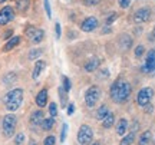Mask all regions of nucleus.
<instances>
[{
    "mask_svg": "<svg viewBox=\"0 0 155 145\" xmlns=\"http://www.w3.org/2000/svg\"><path fill=\"white\" fill-rule=\"evenodd\" d=\"M5 2H7V0H0V3H5Z\"/></svg>",
    "mask_w": 155,
    "mask_h": 145,
    "instance_id": "43",
    "label": "nucleus"
},
{
    "mask_svg": "<svg viewBox=\"0 0 155 145\" xmlns=\"http://www.w3.org/2000/svg\"><path fill=\"white\" fill-rule=\"evenodd\" d=\"M55 32H56V39H61V35H62L61 23H56L55 25Z\"/></svg>",
    "mask_w": 155,
    "mask_h": 145,
    "instance_id": "38",
    "label": "nucleus"
},
{
    "mask_svg": "<svg viewBox=\"0 0 155 145\" xmlns=\"http://www.w3.org/2000/svg\"><path fill=\"white\" fill-rule=\"evenodd\" d=\"M142 71L150 73L155 72V49H151L147 53V61H145V65L142 66Z\"/></svg>",
    "mask_w": 155,
    "mask_h": 145,
    "instance_id": "10",
    "label": "nucleus"
},
{
    "mask_svg": "<svg viewBox=\"0 0 155 145\" xmlns=\"http://www.w3.org/2000/svg\"><path fill=\"white\" fill-rule=\"evenodd\" d=\"M43 53V50L42 49H33L30 50V53H29V59H32V61H35V59H38L39 56Z\"/></svg>",
    "mask_w": 155,
    "mask_h": 145,
    "instance_id": "26",
    "label": "nucleus"
},
{
    "mask_svg": "<svg viewBox=\"0 0 155 145\" xmlns=\"http://www.w3.org/2000/svg\"><path fill=\"white\" fill-rule=\"evenodd\" d=\"M99 98H101V89L98 86H91L86 91V94H85V102H86V105L89 108H94L96 105V102L99 101Z\"/></svg>",
    "mask_w": 155,
    "mask_h": 145,
    "instance_id": "5",
    "label": "nucleus"
},
{
    "mask_svg": "<svg viewBox=\"0 0 155 145\" xmlns=\"http://www.w3.org/2000/svg\"><path fill=\"white\" fill-rule=\"evenodd\" d=\"M49 112H50V117H53V118L58 115V106H56L55 102H52L49 105Z\"/></svg>",
    "mask_w": 155,
    "mask_h": 145,
    "instance_id": "30",
    "label": "nucleus"
},
{
    "mask_svg": "<svg viewBox=\"0 0 155 145\" xmlns=\"http://www.w3.org/2000/svg\"><path fill=\"white\" fill-rule=\"evenodd\" d=\"M10 36H12V30H7V32H5V33H3V39L9 40V38H10Z\"/></svg>",
    "mask_w": 155,
    "mask_h": 145,
    "instance_id": "41",
    "label": "nucleus"
},
{
    "mask_svg": "<svg viewBox=\"0 0 155 145\" xmlns=\"http://www.w3.org/2000/svg\"><path fill=\"white\" fill-rule=\"evenodd\" d=\"M23 102V89L17 88L10 92H7V95L5 96V104L7 111H17Z\"/></svg>",
    "mask_w": 155,
    "mask_h": 145,
    "instance_id": "2",
    "label": "nucleus"
},
{
    "mask_svg": "<svg viewBox=\"0 0 155 145\" xmlns=\"http://www.w3.org/2000/svg\"><path fill=\"white\" fill-rule=\"evenodd\" d=\"M66 91L63 89V88H59V96H61V102H62V106L65 108L66 105V101H68V96H66Z\"/></svg>",
    "mask_w": 155,
    "mask_h": 145,
    "instance_id": "27",
    "label": "nucleus"
},
{
    "mask_svg": "<svg viewBox=\"0 0 155 145\" xmlns=\"http://www.w3.org/2000/svg\"><path fill=\"white\" fill-rule=\"evenodd\" d=\"M17 124V118L15 115H6L3 118V122H2V127H3V132H5L6 137H12L15 134V128H16Z\"/></svg>",
    "mask_w": 155,
    "mask_h": 145,
    "instance_id": "4",
    "label": "nucleus"
},
{
    "mask_svg": "<svg viewBox=\"0 0 155 145\" xmlns=\"http://www.w3.org/2000/svg\"><path fill=\"white\" fill-rule=\"evenodd\" d=\"M132 45V39L129 35H121L119 36V46L122 50H128Z\"/></svg>",
    "mask_w": 155,
    "mask_h": 145,
    "instance_id": "13",
    "label": "nucleus"
},
{
    "mask_svg": "<svg viewBox=\"0 0 155 145\" xmlns=\"http://www.w3.org/2000/svg\"><path fill=\"white\" fill-rule=\"evenodd\" d=\"M127 129H128V121L125 118H122L121 121L118 122V125H116V132H118V135H124L127 132Z\"/></svg>",
    "mask_w": 155,
    "mask_h": 145,
    "instance_id": "18",
    "label": "nucleus"
},
{
    "mask_svg": "<svg viewBox=\"0 0 155 145\" xmlns=\"http://www.w3.org/2000/svg\"><path fill=\"white\" fill-rule=\"evenodd\" d=\"M151 17V10L148 7H141L134 13V22L135 23H144L148 22Z\"/></svg>",
    "mask_w": 155,
    "mask_h": 145,
    "instance_id": "9",
    "label": "nucleus"
},
{
    "mask_svg": "<svg viewBox=\"0 0 155 145\" xmlns=\"http://www.w3.org/2000/svg\"><path fill=\"white\" fill-rule=\"evenodd\" d=\"M131 95V85L127 81L118 79L111 86V98L116 104H122L129 98Z\"/></svg>",
    "mask_w": 155,
    "mask_h": 145,
    "instance_id": "1",
    "label": "nucleus"
},
{
    "mask_svg": "<svg viewBox=\"0 0 155 145\" xmlns=\"http://www.w3.org/2000/svg\"><path fill=\"white\" fill-rule=\"evenodd\" d=\"M66 135H68V125L66 124H63V127H62V132H61V142H65Z\"/></svg>",
    "mask_w": 155,
    "mask_h": 145,
    "instance_id": "31",
    "label": "nucleus"
},
{
    "mask_svg": "<svg viewBox=\"0 0 155 145\" xmlns=\"http://www.w3.org/2000/svg\"><path fill=\"white\" fill-rule=\"evenodd\" d=\"M46 102H48V91L42 89L38 94V96H36V105H38L39 108H43V106L46 105Z\"/></svg>",
    "mask_w": 155,
    "mask_h": 145,
    "instance_id": "15",
    "label": "nucleus"
},
{
    "mask_svg": "<svg viewBox=\"0 0 155 145\" xmlns=\"http://www.w3.org/2000/svg\"><path fill=\"white\" fill-rule=\"evenodd\" d=\"M118 5L121 9H128L131 6V0H118Z\"/></svg>",
    "mask_w": 155,
    "mask_h": 145,
    "instance_id": "33",
    "label": "nucleus"
},
{
    "mask_svg": "<svg viewBox=\"0 0 155 145\" xmlns=\"http://www.w3.org/2000/svg\"><path fill=\"white\" fill-rule=\"evenodd\" d=\"M99 63H101V61L98 58H92V59H89V61L83 65V69H85L86 72H94L95 69L99 66Z\"/></svg>",
    "mask_w": 155,
    "mask_h": 145,
    "instance_id": "14",
    "label": "nucleus"
},
{
    "mask_svg": "<svg viewBox=\"0 0 155 145\" xmlns=\"http://www.w3.org/2000/svg\"><path fill=\"white\" fill-rule=\"evenodd\" d=\"M23 141H25V134H17L16 135V138H15V144L16 145H20V144H23Z\"/></svg>",
    "mask_w": 155,
    "mask_h": 145,
    "instance_id": "35",
    "label": "nucleus"
},
{
    "mask_svg": "<svg viewBox=\"0 0 155 145\" xmlns=\"http://www.w3.org/2000/svg\"><path fill=\"white\" fill-rule=\"evenodd\" d=\"M45 10H46V15H48V17H52V10H50L49 0H45Z\"/></svg>",
    "mask_w": 155,
    "mask_h": 145,
    "instance_id": "37",
    "label": "nucleus"
},
{
    "mask_svg": "<svg viewBox=\"0 0 155 145\" xmlns=\"http://www.w3.org/2000/svg\"><path fill=\"white\" fill-rule=\"evenodd\" d=\"M73 112H75V105H73V104H69V105H68V114L72 115Z\"/></svg>",
    "mask_w": 155,
    "mask_h": 145,
    "instance_id": "39",
    "label": "nucleus"
},
{
    "mask_svg": "<svg viewBox=\"0 0 155 145\" xmlns=\"http://www.w3.org/2000/svg\"><path fill=\"white\" fill-rule=\"evenodd\" d=\"M94 140V131L89 125H81L79 132H78V141L81 145H88Z\"/></svg>",
    "mask_w": 155,
    "mask_h": 145,
    "instance_id": "3",
    "label": "nucleus"
},
{
    "mask_svg": "<svg viewBox=\"0 0 155 145\" xmlns=\"http://www.w3.org/2000/svg\"><path fill=\"white\" fill-rule=\"evenodd\" d=\"M15 81H16V75H15L13 72H10V73H7L5 78H3V81H2V82H3V85H5V86H10V85L15 84Z\"/></svg>",
    "mask_w": 155,
    "mask_h": 145,
    "instance_id": "24",
    "label": "nucleus"
},
{
    "mask_svg": "<svg viewBox=\"0 0 155 145\" xmlns=\"http://www.w3.org/2000/svg\"><path fill=\"white\" fill-rule=\"evenodd\" d=\"M135 140V132H131V134H128L127 137H124L122 141L119 142V145H131Z\"/></svg>",
    "mask_w": 155,
    "mask_h": 145,
    "instance_id": "25",
    "label": "nucleus"
},
{
    "mask_svg": "<svg viewBox=\"0 0 155 145\" xmlns=\"http://www.w3.org/2000/svg\"><path fill=\"white\" fill-rule=\"evenodd\" d=\"M151 138H152L151 131H145L144 134L139 137V145H148L151 142Z\"/></svg>",
    "mask_w": 155,
    "mask_h": 145,
    "instance_id": "22",
    "label": "nucleus"
},
{
    "mask_svg": "<svg viewBox=\"0 0 155 145\" xmlns=\"http://www.w3.org/2000/svg\"><path fill=\"white\" fill-rule=\"evenodd\" d=\"M55 142H56L55 137H53V135H49V137H46V138H45L43 145H55Z\"/></svg>",
    "mask_w": 155,
    "mask_h": 145,
    "instance_id": "34",
    "label": "nucleus"
},
{
    "mask_svg": "<svg viewBox=\"0 0 155 145\" xmlns=\"http://www.w3.org/2000/svg\"><path fill=\"white\" fill-rule=\"evenodd\" d=\"M19 43H20V36H13V38H10V39L7 40V43L3 46L2 50H3V52H10V50L15 49Z\"/></svg>",
    "mask_w": 155,
    "mask_h": 145,
    "instance_id": "12",
    "label": "nucleus"
},
{
    "mask_svg": "<svg viewBox=\"0 0 155 145\" xmlns=\"http://www.w3.org/2000/svg\"><path fill=\"white\" fill-rule=\"evenodd\" d=\"M99 78H106L108 76V69H104L102 72H101V75H98Z\"/></svg>",
    "mask_w": 155,
    "mask_h": 145,
    "instance_id": "42",
    "label": "nucleus"
},
{
    "mask_svg": "<svg viewBox=\"0 0 155 145\" xmlns=\"http://www.w3.org/2000/svg\"><path fill=\"white\" fill-rule=\"evenodd\" d=\"M15 19V10L10 6H5L0 10V26H5L9 22H12Z\"/></svg>",
    "mask_w": 155,
    "mask_h": 145,
    "instance_id": "8",
    "label": "nucleus"
},
{
    "mask_svg": "<svg viewBox=\"0 0 155 145\" xmlns=\"http://www.w3.org/2000/svg\"><path fill=\"white\" fill-rule=\"evenodd\" d=\"M108 114H109V109H108V106H106V105H102L99 109L96 111V118H98L99 121H104Z\"/></svg>",
    "mask_w": 155,
    "mask_h": 145,
    "instance_id": "23",
    "label": "nucleus"
},
{
    "mask_svg": "<svg viewBox=\"0 0 155 145\" xmlns=\"http://www.w3.org/2000/svg\"><path fill=\"white\" fill-rule=\"evenodd\" d=\"M148 40H150V42H155V28H154V30L150 33V36H148Z\"/></svg>",
    "mask_w": 155,
    "mask_h": 145,
    "instance_id": "40",
    "label": "nucleus"
},
{
    "mask_svg": "<svg viewBox=\"0 0 155 145\" xmlns=\"http://www.w3.org/2000/svg\"><path fill=\"white\" fill-rule=\"evenodd\" d=\"M62 82H63V89L66 91V92H69L71 91V81H69V78L68 76H62Z\"/></svg>",
    "mask_w": 155,
    "mask_h": 145,
    "instance_id": "29",
    "label": "nucleus"
},
{
    "mask_svg": "<svg viewBox=\"0 0 155 145\" xmlns=\"http://www.w3.org/2000/svg\"><path fill=\"white\" fill-rule=\"evenodd\" d=\"M114 122H115V115L112 112H109L105 117V119L102 121V125H104V128H111L112 125H114Z\"/></svg>",
    "mask_w": 155,
    "mask_h": 145,
    "instance_id": "19",
    "label": "nucleus"
},
{
    "mask_svg": "<svg viewBox=\"0 0 155 145\" xmlns=\"http://www.w3.org/2000/svg\"><path fill=\"white\" fill-rule=\"evenodd\" d=\"M98 19L94 16H89L86 17L85 20L82 22V25H81V29H82L83 32H94L95 29L98 28Z\"/></svg>",
    "mask_w": 155,
    "mask_h": 145,
    "instance_id": "11",
    "label": "nucleus"
},
{
    "mask_svg": "<svg viewBox=\"0 0 155 145\" xmlns=\"http://www.w3.org/2000/svg\"><path fill=\"white\" fill-rule=\"evenodd\" d=\"M43 112L42 111H35L33 114H32V117H30V122L33 124V125H39V124H42V121H43Z\"/></svg>",
    "mask_w": 155,
    "mask_h": 145,
    "instance_id": "17",
    "label": "nucleus"
},
{
    "mask_svg": "<svg viewBox=\"0 0 155 145\" xmlns=\"http://www.w3.org/2000/svg\"><path fill=\"white\" fill-rule=\"evenodd\" d=\"M29 6H30V0H17L16 2V9L22 13L28 10Z\"/></svg>",
    "mask_w": 155,
    "mask_h": 145,
    "instance_id": "21",
    "label": "nucleus"
},
{
    "mask_svg": "<svg viewBox=\"0 0 155 145\" xmlns=\"http://www.w3.org/2000/svg\"><path fill=\"white\" fill-rule=\"evenodd\" d=\"M25 35L28 36L29 39L32 40L33 43H40L45 38V32L42 29H38L35 26H28L26 30H25Z\"/></svg>",
    "mask_w": 155,
    "mask_h": 145,
    "instance_id": "6",
    "label": "nucleus"
},
{
    "mask_svg": "<svg viewBox=\"0 0 155 145\" xmlns=\"http://www.w3.org/2000/svg\"><path fill=\"white\" fill-rule=\"evenodd\" d=\"M116 19H118V13H115V12H112V13H109V15L106 16L105 23H106V25H111L112 22H115Z\"/></svg>",
    "mask_w": 155,
    "mask_h": 145,
    "instance_id": "28",
    "label": "nucleus"
},
{
    "mask_svg": "<svg viewBox=\"0 0 155 145\" xmlns=\"http://www.w3.org/2000/svg\"><path fill=\"white\" fill-rule=\"evenodd\" d=\"M92 145H101V144H99V142H95V144H92Z\"/></svg>",
    "mask_w": 155,
    "mask_h": 145,
    "instance_id": "44",
    "label": "nucleus"
},
{
    "mask_svg": "<svg viewBox=\"0 0 155 145\" xmlns=\"http://www.w3.org/2000/svg\"><path fill=\"white\" fill-rule=\"evenodd\" d=\"M42 128L45 129V131H50V129L53 128V125H55V118L50 117V118H46V119H43L42 121Z\"/></svg>",
    "mask_w": 155,
    "mask_h": 145,
    "instance_id": "20",
    "label": "nucleus"
},
{
    "mask_svg": "<svg viewBox=\"0 0 155 145\" xmlns=\"http://www.w3.org/2000/svg\"><path fill=\"white\" fill-rule=\"evenodd\" d=\"M152 96H154V91L151 89V88H142L138 92V95H137V102H138L139 106H145L150 104Z\"/></svg>",
    "mask_w": 155,
    "mask_h": 145,
    "instance_id": "7",
    "label": "nucleus"
},
{
    "mask_svg": "<svg viewBox=\"0 0 155 145\" xmlns=\"http://www.w3.org/2000/svg\"><path fill=\"white\" fill-rule=\"evenodd\" d=\"M144 52H145V48L142 45H139L135 48V56H137V58H141V56L144 55Z\"/></svg>",
    "mask_w": 155,
    "mask_h": 145,
    "instance_id": "32",
    "label": "nucleus"
},
{
    "mask_svg": "<svg viewBox=\"0 0 155 145\" xmlns=\"http://www.w3.org/2000/svg\"><path fill=\"white\" fill-rule=\"evenodd\" d=\"M46 68V62L39 59L36 63H35V69H33V79H38L40 76V73L43 72V69Z\"/></svg>",
    "mask_w": 155,
    "mask_h": 145,
    "instance_id": "16",
    "label": "nucleus"
},
{
    "mask_svg": "<svg viewBox=\"0 0 155 145\" xmlns=\"http://www.w3.org/2000/svg\"><path fill=\"white\" fill-rule=\"evenodd\" d=\"M99 2L101 0H83V5L85 6H96V5H99Z\"/></svg>",
    "mask_w": 155,
    "mask_h": 145,
    "instance_id": "36",
    "label": "nucleus"
}]
</instances>
